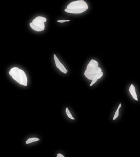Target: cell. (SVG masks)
Returning <instances> with one entry per match:
<instances>
[{"mask_svg": "<svg viewBox=\"0 0 140 157\" xmlns=\"http://www.w3.org/2000/svg\"><path fill=\"white\" fill-rule=\"evenodd\" d=\"M40 139L37 138L36 139H34V140H31V141H26V144H29V143H31L32 142H36V141H40Z\"/></svg>", "mask_w": 140, "mask_h": 157, "instance_id": "52a82bcc", "label": "cell"}, {"mask_svg": "<svg viewBox=\"0 0 140 157\" xmlns=\"http://www.w3.org/2000/svg\"><path fill=\"white\" fill-rule=\"evenodd\" d=\"M66 109H67V111H68V113L69 114V115H70V116H71V119H72V120H74V118H73V117L72 116V114H71V112H70V111H69V110H68V107H66Z\"/></svg>", "mask_w": 140, "mask_h": 157, "instance_id": "ba28073f", "label": "cell"}, {"mask_svg": "<svg viewBox=\"0 0 140 157\" xmlns=\"http://www.w3.org/2000/svg\"><path fill=\"white\" fill-rule=\"evenodd\" d=\"M9 74L12 79L23 86L27 85V77L25 72L18 67H13L9 71Z\"/></svg>", "mask_w": 140, "mask_h": 157, "instance_id": "3957f363", "label": "cell"}, {"mask_svg": "<svg viewBox=\"0 0 140 157\" xmlns=\"http://www.w3.org/2000/svg\"><path fill=\"white\" fill-rule=\"evenodd\" d=\"M70 20H57V22H60V23H64V22H68V21H70Z\"/></svg>", "mask_w": 140, "mask_h": 157, "instance_id": "30bf717a", "label": "cell"}, {"mask_svg": "<svg viewBox=\"0 0 140 157\" xmlns=\"http://www.w3.org/2000/svg\"><path fill=\"white\" fill-rule=\"evenodd\" d=\"M130 86H131V91L132 92V93H133V94H134V96H135V98H136V101H138V99H137V94H136V91H135V87H134V85H133V84H131Z\"/></svg>", "mask_w": 140, "mask_h": 157, "instance_id": "5b68a950", "label": "cell"}, {"mask_svg": "<svg viewBox=\"0 0 140 157\" xmlns=\"http://www.w3.org/2000/svg\"><path fill=\"white\" fill-rule=\"evenodd\" d=\"M129 92H130V94H131L132 97H133V98L136 100V98H135V96H134V95L132 92L131 91V86H130V88H129Z\"/></svg>", "mask_w": 140, "mask_h": 157, "instance_id": "9c48e42d", "label": "cell"}, {"mask_svg": "<svg viewBox=\"0 0 140 157\" xmlns=\"http://www.w3.org/2000/svg\"><path fill=\"white\" fill-rule=\"evenodd\" d=\"M66 113L67 114V115H68V118H70V119H71V116H70V115H69V114L68 113V111H67V109H66Z\"/></svg>", "mask_w": 140, "mask_h": 157, "instance_id": "4fadbf2b", "label": "cell"}, {"mask_svg": "<svg viewBox=\"0 0 140 157\" xmlns=\"http://www.w3.org/2000/svg\"><path fill=\"white\" fill-rule=\"evenodd\" d=\"M88 9V4L85 0H75L69 3L64 11L71 14H81Z\"/></svg>", "mask_w": 140, "mask_h": 157, "instance_id": "6da1fadb", "label": "cell"}, {"mask_svg": "<svg viewBox=\"0 0 140 157\" xmlns=\"http://www.w3.org/2000/svg\"><path fill=\"white\" fill-rule=\"evenodd\" d=\"M47 19L43 16H37L30 22V27L36 32H42L46 29Z\"/></svg>", "mask_w": 140, "mask_h": 157, "instance_id": "277c9868", "label": "cell"}, {"mask_svg": "<svg viewBox=\"0 0 140 157\" xmlns=\"http://www.w3.org/2000/svg\"><path fill=\"white\" fill-rule=\"evenodd\" d=\"M57 157H64V156H63V155H62L61 154H60V153H58L57 154Z\"/></svg>", "mask_w": 140, "mask_h": 157, "instance_id": "7c38bea8", "label": "cell"}, {"mask_svg": "<svg viewBox=\"0 0 140 157\" xmlns=\"http://www.w3.org/2000/svg\"><path fill=\"white\" fill-rule=\"evenodd\" d=\"M102 73V69L99 67L98 62L95 60H91L87 67V69L84 72V75L90 80H92L90 86L93 85L95 81L98 76H100Z\"/></svg>", "mask_w": 140, "mask_h": 157, "instance_id": "7a4b0ae2", "label": "cell"}, {"mask_svg": "<svg viewBox=\"0 0 140 157\" xmlns=\"http://www.w3.org/2000/svg\"><path fill=\"white\" fill-rule=\"evenodd\" d=\"M121 106H122V105H121V103H120V105H119V107H118V109H120V108L121 107Z\"/></svg>", "mask_w": 140, "mask_h": 157, "instance_id": "5bb4252c", "label": "cell"}, {"mask_svg": "<svg viewBox=\"0 0 140 157\" xmlns=\"http://www.w3.org/2000/svg\"><path fill=\"white\" fill-rule=\"evenodd\" d=\"M37 138L36 137H33V138H29L28 140H27L26 141H31V140H34V139H36Z\"/></svg>", "mask_w": 140, "mask_h": 157, "instance_id": "8fae6325", "label": "cell"}, {"mask_svg": "<svg viewBox=\"0 0 140 157\" xmlns=\"http://www.w3.org/2000/svg\"><path fill=\"white\" fill-rule=\"evenodd\" d=\"M119 110H120V109H117V111L115 112V114H114V117H113V120H115L118 117V116H119Z\"/></svg>", "mask_w": 140, "mask_h": 157, "instance_id": "8992f818", "label": "cell"}]
</instances>
